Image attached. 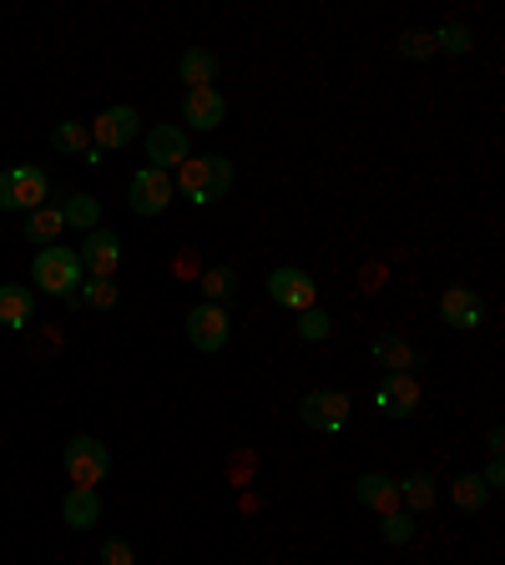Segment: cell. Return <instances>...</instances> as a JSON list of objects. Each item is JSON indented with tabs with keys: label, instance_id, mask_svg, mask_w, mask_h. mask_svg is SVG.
Segmentation results:
<instances>
[{
	"label": "cell",
	"instance_id": "4",
	"mask_svg": "<svg viewBox=\"0 0 505 565\" xmlns=\"http://www.w3.org/2000/svg\"><path fill=\"white\" fill-rule=\"evenodd\" d=\"M61 465H66L71 484H86V490H96V484L112 475V449H106L102 439H92V435H76L66 445V455H61Z\"/></svg>",
	"mask_w": 505,
	"mask_h": 565
},
{
	"label": "cell",
	"instance_id": "27",
	"mask_svg": "<svg viewBox=\"0 0 505 565\" xmlns=\"http://www.w3.org/2000/svg\"><path fill=\"white\" fill-rule=\"evenodd\" d=\"M76 294H82V303L86 308H117L122 303V288H117V278H82V288H76Z\"/></svg>",
	"mask_w": 505,
	"mask_h": 565
},
{
	"label": "cell",
	"instance_id": "28",
	"mask_svg": "<svg viewBox=\"0 0 505 565\" xmlns=\"http://www.w3.org/2000/svg\"><path fill=\"white\" fill-rule=\"evenodd\" d=\"M233 294H238V273L233 268H208V273H202V303L223 308Z\"/></svg>",
	"mask_w": 505,
	"mask_h": 565
},
{
	"label": "cell",
	"instance_id": "8",
	"mask_svg": "<svg viewBox=\"0 0 505 565\" xmlns=\"http://www.w3.org/2000/svg\"><path fill=\"white\" fill-rule=\"evenodd\" d=\"M141 137V117H137V106H106L102 117L92 121V147L96 152H122V147H127V141H137Z\"/></svg>",
	"mask_w": 505,
	"mask_h": 565
},
{
	"label": "cell",
	"instance_id": "29",
	"mask_svg": "<svg viewBox=\"0 0 505 565\" xmlns=\"http://www.w3.org/2000/svg\"><path fill=\"white\" fill-rule=\"evenodd\" d=\"M334 333V318L324 313V308H308V313H298V339L304 343H324Z\"/></svg>",
	"mask_w": 505,
	"mask_h": 565
},
{
	"label": "cell",
	"instance_id": "13",
	"mask_svg": "<svg viewBox=\"0 0 505 565\" xmlns=\"http://www.w3.org/2000/svg\"><path fill=\"white\" fill-rule=\"evenodd\" d=\"M440 318H445L450 329H460V333L481 329V323H485L481 294H475V288H465V282H450L445 294H440Z\"/></svg>",
	"mask_w": 505,
	"mask_h": 565
},
{
	"label": "cell",
	"instance_id": "19",
	"mask_svg": "<svg viewBox=\"0 0 505 565\" xmlns=\"http://www.w3.org/2000/svg\"><path fill=\"white\" fill-rule=\"evenodd\" d=\"M177 76L188 82V92H202V86L218 82V56H212L208 46H188L177 56Z\"/></svg>",
	"mask_w": 505,
	"mask_h": 565
},
{
	"label": "cell",
	"instance_id": "2",
	"mask_svg": "<svg viewBox=\"0 0 505 565\" xmlns=\"http://www.w3.org/2000/svg\"><path fill=\"white\" fill-rule=\"evenodd\" d=\"M82 258L71 253V247H61V243H51V247H41L35 253V288L41 294H51V298H71L76 288H82Z\"/></svg>",
	"mask_w": 505,
	"mask_h": 565
},
{
	"label": "cell",
	"instance_id": "3",
	"mask_svg": "<svg viewBox=\"0 0 505 565\" xmlns=\"http://www.w3.org/2000/svg\"><path fill=\"white\" fill-rule=\"evenodd\" d=\"M51 198V177L41 167H11L0 172V212H35Z\"/></svg>",
	"mask_w": 505,
	"mask_h": 565
},
{
	"label": "cell",
	"instance_id": "18",
	"mask_svg": "<svg viewBox=\"0 0 505 565\" xmlns=\"http://www.w3.org/2000/svg\"><path fill=\"white\" fill-rule=\"evenodd\" d=\"M369 353H375L379 364H385V374H410V369L420 364V353H414L410 339H400V333H375Z\"/></svg>",
	"mask_w": 505,
	"mask_h": 565
},
{
	"label": "cell",
	"instance_id": "15",
	"mask_svg": "<svg viewBox=\"0 0 505 565\" xmlns=\"http://www.w3.org/2000/svg\"><path fill=\"white\" fill-rule=\"evenodd\" d=\"M354 500L365 510H375V515H394L400 510V480H389V475H359L354 480Z\"/></svg>",
	"mask_w": 505,
	"mask_h": 565
},
{
	"label": "cell",
	"instance_id": "21",
	"mask_svg": "<svg viewBox=\"0 0 505 565\" xmlns=\"http://www.w3.org/2000/svg\"><path fill=\"white\" fill-rule=\"evenodd\" d=\"M61 227H66V223H61V207H51V202H46V207H35V212H25V243H56V237H61Z\"/></svg>",
	"mask_w": 505,
	"mask_h": 565
},
{
	"label": "cell",
	"instance_id": "6",
	"mask_svg": "<svg viewBox=\"0 0 505 565\" xmlns=\"http://www.w3.org/2000/svg\"><path fill=\"white\" fill-rule=\"evenodd\" d=\"M269 298L278 308H288V313H308V308H318V282L308 268H294V263H283V268L269 273Z\"/></svg>",
	"mask_w": 505,
	"mask_h": 565
},
{
	"label": "cell",
	"instance_id": "31",
	"mask_svg": "<svg viewBox=\"0 0 505 565\" xmlns=\"http://www.w3.org/2000/svg\"><path fill=\"white\" fill-rule=\"evenodd\" d=\"M102 565H131V545L117 541V535H112V541H102Z\"/></svg>",
	"mask_w": 505,
	"mask_h": 565
},
{
	"label": "cell",
	"instance_id": "30",
	"mask_svg": "<svg viewBox=\"0 0 505 565\" xmlns=\"http://www.w3.org/2000/svg\"><path fill=\"white\" fill-rule=\"evenodd\" d=\"M400 56H404V61L435 56V35H430V31H404V35H400Z\"/></svg>",
	"mask_w": 505,
	"mask_h": 565
},
{
	"label": "cell",
	"instance_id": "23",
	"mask_svg": "<svg viewBox=\"0 0 505 565\" xmlns=\"http://www.w3.org/2000/svg\"><path fill=\"white\" fill-rule=\"evenodd\" d=\"M450 500H455V505L465 510V515H481L485 500H491V490H485L481 475H460V480L450 484Z\"/></svg>",
	"mask_w": 505,
	"mask_h": 565
},
{
	"label": "cell",
	"instance_id": "22",
	"mask_svg": "<svg viewBox=\"0 0 505 565\" xmlns=\"http://www.w3.org/2000/svg\"><path fill=\"white\" fill-rule=\"evenodd\" d=\"M51 147H56V152H66V157H86V152H92V127H86V121H56Z\"/></svg>",
	"mask_w": 505,
	"mask_h": 565
},
{
	"label": "cell",
	"instance_id": "16",
	"mask_svg": "<svg viewBox=\"0 0 505 565\" xmlns=\"http://www.w3.org/2000/svg\"><path fill=\"white\" fill-rule=\"evenodd\" d=\"M61 520H66L71 530H92L96 520H102V494L86 490V484H71L66 500H61Z\"/></svg>",
	"mask_w": 505,
	"mask_h": 565
},
{
	"label": "cell",
	"instance_id": "17",
	"mask_svg": "<svg viewBox=\"0 0 505 565\" xmlns=\"http://www.w3.org/2000/svg\"><path fill=\"white\" fill-rule=\"evenodd\" d=\"M0 323L6 329H31L35 323V294L21 282H0Z\"/></svg>",
	"mask_w": 505,
	"mask_h": 565
},
{
	"label": "cell",
	"instance_id": "7",
	"mask_svg": "<svg viewBox=\"0 0 505 565\" xmlns=\"http://www.w3.org/2000/svg\"><path fill=\"white\" fill-rule=\"evenodd\" d=\"M172 172H157V167H141V172H131L127 182V202L137 217H162L167 207H172Z\"/></svg>",
	"mask_w": 505,
	"mask_h": 565
},
{
	"label": "cell",
	"instance_id": "25",
	"mask_svg": "<svg viewBox=\"0 0 505 565\" xmlns=\"http://www.w3.org/2000/svg\"><path fill=\"white\" fill-rule=\"evenodd\" d=\"M435 35V51H445V56H471L475 51V31L465 21H450V25H440V31H430Z\"/></svg>",
	"mask_w": 505,
	"mask_h": 565
},
{
	"label": "cell",
	"instance_id": "11",
	"mask_svg": "<svg viewBox=\"0 0 505 565\" xmlns=\"http://www.w3.org/2000/svg\"><path fill=\"white\" fill-rule=\"evenodd\" d=\"M192 157L188 147V131L177 127V121H157L152 131H147V167H157V172H167V167H182Z\"/></svg>",
	"mask_w": 505,
	"mask_h": 565
},
{
	"label": "cell",
	"instance_id": "32",
	"mask_svg": "<svg viewBox=\"0 0 505 565\" xmlns=\"http://www.w3.org/2000/svg\"><path fill=\"white\" fill-rule=\"evenodd\" d=\"M481 480H485V490H491V494L501 490V484H505V465H501V459H491V470H485Z\"/></svg>",
	"mask_w": 505,
	"mask_h": 565
},
{
	"label": "cell",
	"instance_id": "10",
	"mask_svg": "<svg viewBox=\"0 0 505 565\" xmlns=\"http://www.w3.org/2000/svg\"><path fill=\"white\" fill-rule=\"evenodd\" d=\"M76 258H82L86 278H117V268H122V237L106 233V227H96V233H86V243L76 247Z\"/></svg>",
	"mask_w": 505,
	"mask_h": 565
},
{
	"label": "cell",
	"instance_id": "20",
	"mask_svg": "<svg viewBox=\"0 0 505 565\" xmlns=\"http://www.w3.org/2000/svg\"><path fill=\"white\" fill-rule=\"evenodd\" d=\"M61 223L82 227V233H96V227H102V202H96L92 192H71V198H61Z\"/></svg>",
	"mask_w": 505,
	"mask_h": 565
},
{
	"label": "cell",
	"instance_id": "14",
	"mask_svg": "<svg viewBox=\"0 0 505 565\" xmlns=\"http://www.w3.org/2000/svg\"><path fill=\"white\" fill-rule=\"evenodd\" d=\"M182 121H192V131H218L228 121V96L218 86L188 92L182 96Z\"/></svg>",
	"mask_w": 505,
	"mask_h": 565
},
{
	"label": "cell",
	"instance_id": "12",
	"mask_svg": "<svg viewBox=\"0 0 505 565\" xmlns=\"http://www.w3.org/2000/svg\"><path fill=\"white\" fill-rule=\"evenodd\" d=\"M375 409L385 414V419H410V414L420 409V384H414V374H385L379 379Z\"/></svg>",
	"mask_w": 505,
	"mask_h": 565
},
{
	"label": "cell",
	"instance_id": "1",
	"mask_svg": "<svg viewBox=\"0 0 505 565\" xmlns=\"http://www.w3.org/2000/svg\"><path fill=\"white\" fill-rule=\"evenodd\" d=\"M177 192H188L198 207H212V202H223L233 192V162L228 157H188V162L177 167Z\"/></svg>",
	"mask_w": 505,
	"mask_h": 565
},
{
	"label": "cell",
	"instance_id": "26",
	"mask_svg": "<svg viewBox=\"0 0 505 565\" xmlns=\"http://www.w3.org/2000/svg\"><path fill=\"white\" fill-rule=\"evenodd\" d=\"M420 535V520L410 510H394V515H379V541L385 545H410Z\"/></svg>",
	"mask_w": 505,
	"mask_h": 565
},
{
	"label": "cell",
	"instance_id": "5",
	"mask_svg": "<svg viewBox=\"0 0 505 565\" xmlns=\"http://www.w3.org/2000/svg\"><path fill=\"white\" fill-rule=\"evenodd\" d=\"M349 414H354V399L344 388H308L304 399H298V419L308 429H324V435H339L344 424H349Z\"/></svg>",
	"mask_w": 505,
	"mask_h": 565
},
{
	"label": "cell",
	"instance_id": "9",
	"mask_svg": "<svg viewBox=\"0 0 505 565\" xmlns=\"http://www.w3.org/2000/svg\"><path fill=\"white\" fill-rule=\"evenodd\" d=\"M228 339H233V318H228V308L218 303H198L188 313V343L198 353H223Z\"/></svg>",
	"mask_w": 505,
	"mask_h": 565
},
{
	"label": "cell",
	"instance_id": "24",
	"mask_svg": "<svg viewBox=\"0 0 505 565\" xmlns=\"http://www.w3.org/2000/svg\"><path fill=\"white\" fill-rule=\"evenodd\" d=\"M400 505H410V515L435 510V480H430V475H410V480H400Z\"/></svg>",
	"mask_w": 505,
	"mask_h": 565
}]
</instances>
